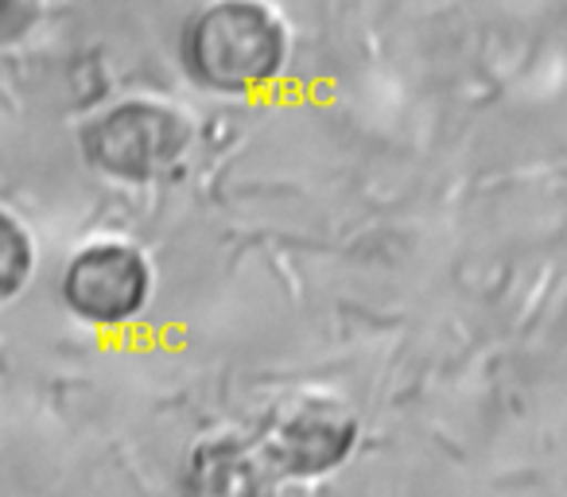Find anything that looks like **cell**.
<instances>
[{
    "label": "cell",
    "instance_id": "1",
    "mask_svg": "<svg viewBox=\"0 0 567 497\" xmlns=\"http://www.w3.org/2000/svg\"><path fill=\"white\" fill-rule=\"evenodd\" d=\"M198 74L221 90H252L284 63V28L252 0H226L198 20L190 35Z\"/></svg>",
    "mask_w": 567,
    "mask_h": 497
},
{
    "label": "cell",
    "instance_id": "2",
    "mask_svg": "<svg viewBox=\"0 0 567 497\" xmlns=\"http://www.w3.org/2000/svg\"><path fill=\"white\" fill-rule=\"evenodd\" d=\"M148 296V272L128 245H90L66 272V300L82 319L121 323Z\"/></svg>",
    "mask_w": 567,
    "mask_h": 497
},
{
    "label": "cell",
    "instance_id": "3",
    "mask_svg": "<svg viewBox=\"0 0 567 497\" xmlns=\"http://www.w3.org/2000/svg\"><path fill=\"white\" fill-rule=\"evenodd\" d=\"M183 125L164 110H148V105H128V110L113 113L102 121L94 136V156L117 175H133V179H148L172 167L183 152Z\"/></svg>",
    "mask_w": 567,
    "mask_h": 497
}]
</instances>
